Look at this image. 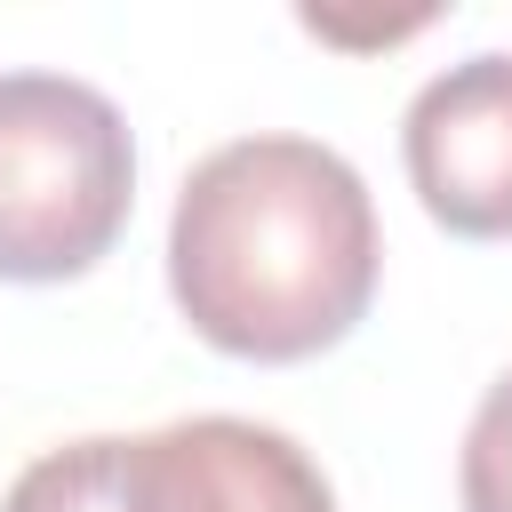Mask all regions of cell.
<instances>
[{
  "label": "cell",
  "mask_w": 512,
  "mask_h": 512,
  "mask_svg": "<svg viewBox=\"0 0 512 512\" xmlns=\"http://www.w3.org/2000/svg\"><path fill=\"white\" fill-rule=\"evenodd\" d=\"M0 512H128L120 496V440H64L48 456H32L16 472V488L0 496Z\"/></svg>",
  "instance_id": "5b68a950"
},
{
  "label": "cell",
  "mask_w": 512,
  "mask_h": 512,
  "mask_svg": "<svg viewBox=\"0 0 512 512\" xmlns=\"http://www.w3.org/2000/svg\"><path fill=\"white\" fill-rule=\"evenodd\" d=\"M464 512H512V376H496L464 424V464H456Z\"/></svg>",
  "instance_id": "8992f818"
},
{
  "label": "cell",
  "mask_w": 512,
  "mask_h": 512,
  "mask_svg": "<svg viewBox=\"0 0 512 512\" xmlns=\"http://www.w3.org/2000/svg\"><path fill=\"white\" fill-rule=\"evenodd\" d=\"M128 512H336L320 464L248 416H184L120 440Z\"/></svg>",
  "instance_id": "277c9868"
},
{
  "label": "cell",
  "mask_w": 512,
  "mask_h": 512,
  "mask_svg": "<svg viewBox=\"0 0 512 512\" xmlns=\"http://www.w3.org/2000/svg\"><path fill=\"white\" fill-rule=\"evenodd\" d=\"M168 288L192 336L232 360H312L376 296V200L312 136L216 144L168 216Z\"/></svg>",
  "instance_id": "6da1fadb"
},
{
  "label": "cell",
  "mask_w": 512,
  "mask_h": 512,
  "mask_svg": "<svg viewBox=\"0 0 512 512\" xmlns=\"http://www.w3.org/2000/svg\"><path fill=\"white\" fill-rule=\"evenodd\" d=\"M136 200V144L104 88L72 72H0V280L88 272Z\"/></svg>",
  "instance_id": "7a4b0ae2"
},
{
  "label": "cell",
  "mask_w": 512,
  "mask_h": 512,
  "mask_svg": "<svg viewBox=\"0 0 512 512\" xmlns=\"http://www.w3.org/2000/svg\"><path fill=\"white\" fill-rule=\"evenodd\" d=\"M424 216L456 240H512V56L480 48L432 72L400 120Z\"/></svg>",
  "instance_id": "3957f363"
}]
</instances>
